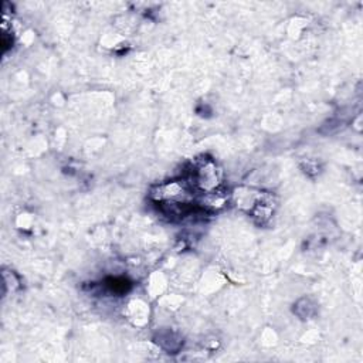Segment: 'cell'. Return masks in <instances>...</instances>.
Instances as JSON below:
<instances>
[{"label":"cell","instance_id":"obj_1","mask_svg":"<svg viewBox=\"0 0 363 363\" xmlns=\"http://www.w3.org/2000/svg\"><path fill=\"white\" fill-rule=\"evenodd\" d=\"M190 182L197 190H201L206 194H216L221 184V173L217 164L211 160H203L191 172Z\"/></svg>","mask_w":363,"mask_h":363}]
</instances>
